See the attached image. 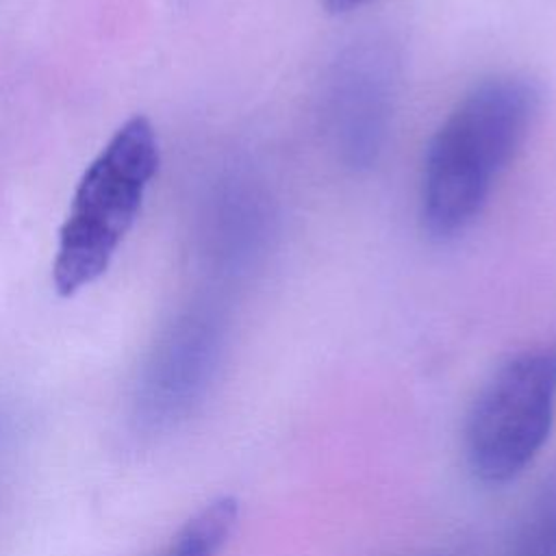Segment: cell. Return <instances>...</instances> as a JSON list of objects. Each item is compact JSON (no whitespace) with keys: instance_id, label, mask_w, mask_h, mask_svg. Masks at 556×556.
<instances>
[{"instance_id":"1","label":"cell","mask_w":556,"mask_h":556,"mask_svg":"<svg viewBox=\"0 0 556 556\" xmlns=\"http://www.w3.org/2000/svg\"><path fill=\"white\" fill-rule=\"evenodd\" d=\"M541 98L534 78L497 74L473 85L447 113L421 172L419 217L430 239L450 241L476 222L528 139Z\"/></svg>"},{"instance_id":"2","label":"cell","mask_w":556,"mask_h":556,"mask_svg":"<svg viewBox=\"0 0 556 556\" xmlns=\"http://www.w3.org/2000/svg\"><path fill=\"white\" fill-rule=\"evenodd\" d=\"M159 139L148 117L124 122L85 169L59 232L52 282L70 298L98 280L132 228L159 169Z\"/></svg>"},{"instance_id":"3","label":"cell","mask_w":556,"mask_h":556,"mask_svg":"<svg viewBox=\"0 0 556 556\" xmlns=\"http://www.w3.org/2000/svg\"><path fill=\"white\" fill-rule=\"evenodd\" d=\"M556 415V339L504 361L478 391L465 454L486 484L517 478L545 445Z\"/></svg>"},{"instance_id":"4","label":"cell","mask_w":556,"mask_h":556,"mask_svg":"<svg viewBox=\"0 0 556 556\" xmlns=\"http://www.w3.org/2000/svg\"><path fill=\"white\" fill-rule=\"evenodd\" d=\"M400 52L380 35L358 37L332 61L321 117L337 159L354 169H369L380 159L397 98Z\"/></svg>"},{"instance_id":"5","label":"cell","mask_w":556,"mask_h":556,"mask_svg":"<svg viewBox=\"0 0 556 556\" xmlns=\"http://www.w3.org/2000/svg\"><path fill=\"white\" fill-rule=\"evenodd\" d=\"M226 345V319L200 308L180 319L154 356L146 380V417L169 426L187 417L206 395Z\"/></svg>"},{"instance_id":"6","label":"cell","mask_w":556,"mask_h":556,"mask_svg":"<svg viewBox=\"0 0 556 556\" xmlns=\"http://www.w3.org/2000/svg\"><path fill=\"white\" fill-rule=\"evenodd\" d=\"M506 556H556V471L545 476L528 500Z\"/></svg>"},{"instance_id":"7","label":"cell","mask_w":556,"mask_h":556,"mask_svg":"<svg viewBox=\"0 0 556 556\" xmlns=\"http://www.w3.org/2000/svg\"><path fill=\"white\" fill-rule=\"evenodd\" d=\"M237 513L232 497L206 504L182 526L165 556H217L237 523Z\"/></svg>"},{"instance_id":"8","label":"cell","mask_w":556,"mask_h":556,"mask_svg":"<svg viewBox=\"0 0 556 556\" xmlns=\"http://www.w3.org/2000/svg\"><path fill=\"white\" fill-rule=\"evenodd\" d=\"M324 7L330 11V13H348L361 4H365L367 0H321Z\"/></svg>"}]
</instances>
